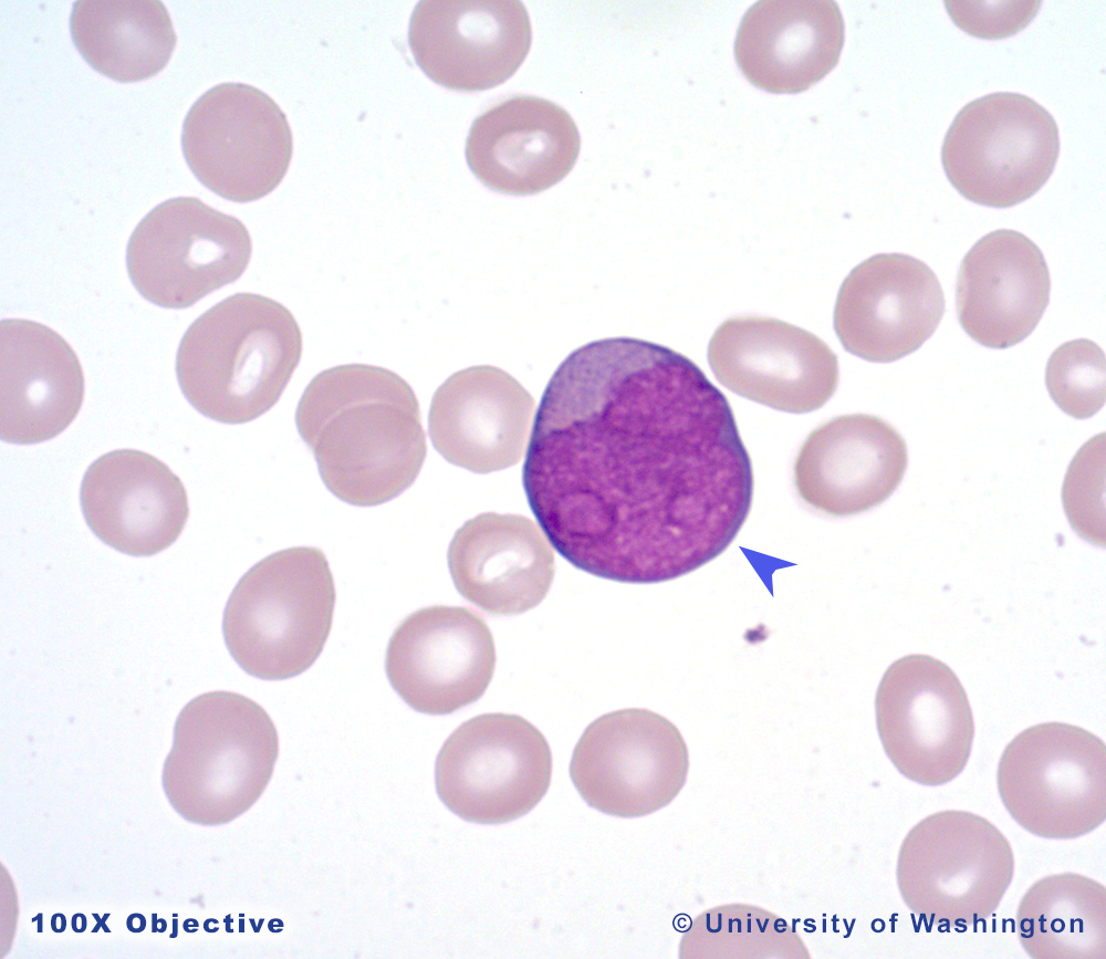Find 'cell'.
Masks as SVG:
<instances>
[{
  "instance_id": "ba28073f",
  "label": "cell",
  "mask_w": 1106,
  "mask_h": 959,
  "mask_svg": "<svg viewBox=\"0 0 1106 959\" xmlns=\"http://www.w3.org/2000/svg\"><path fill=\"white\" fill-rule=\"evenodd\" d=\"M1058 150L1057 125L1043 106L1023 94L998 92L960 110L945 136L941 161L964 198L1006 208L1042 188Z\"/></svg>"
},
{
  "instance_id": "7402d4cb",
  "label": "cell",
  "mask_w": 1106,
  "mask_h": 959,
  "mask_svg": "<svg viewBox=\"0 0 1106 959\" xmlns=\"http://www.w3.org/2000/svg\"><path fill=\"white\" fill-rule=\"evenodd\" d=\"M1050 291L1046 261L1031 239L1006 229L990 232L962 260L956 288L959 323L985 347H1011L1036 327Z\"/></svg>"
},
{
  "instance_id": "e0dca14e",
  "label": "cell",
  "mask_w": 1106,
  "mask_h": 959,
  "mask_svg": "<svg viewBox=\"0 0 1106 959\" xmlns=\"http://www.w3.org/2000/svg\"><path fill=\"white\" fill-rule=\"evenodd\" d=\"M946 310L933 271L904 253H878L856 265L836 299L834 329L851 354L889 363L918 350Z\"/></svg>"
},
{
  "instance_id": "d4e9b609",
  "label": "cell",
  "mask_w": 1106,
  "mask_h": 959,
  "mask_svg": "<svg viewBox=\"0 0 1106 959\" xmlns=\"http://www.w3.org/2000/svg\"><path fill=\"white\" fill-rule=\"evenodd\" d=\"M843 43L844 22L836 2L759 1L741 20L734 55L755 86L797 93L836 65Z\"/></svg>"
},
{
  "instance_id": "6da1fadb",
  "label": "cell",
  "mask_w": 1106,
  "mask_h": 959,
  "mask_svg": "<svg viewBox=\"0 0 1106 959\" xmlns=\"http://www.w3.org/2000/svg\"><path fill=\"white\" fill-rule=\"evenodd\" d=\"M522 482L560 555L630 584L671 581L718 557L754 488L726 395L687 356L634 337L593 341L559 365Z\"/></svg>"
},
{
  "instance_id": "83f0119b",
  "label": "cell",
  "mask_w": 1106,
  "mask_h": 959,
  "mask_svg": "<svg viewBox=\"0 0 1106 959\" xmlns=\"http://www.w3.org/2000/svg\"><path fill=\"white\" fill-rule=\"evenodd\" d=\"M680 958H810L799 932L774 913L750 904L709 908L691 922Z\"/></svg>"
},
{
  "instance_id": "ac0fdd59",
  "label": "cell",
  "mask_w": 1106,
  "mask_h": 959,
  "mask_svg": "<svg viewBox=\"0 0 1106 959\" xmlns=\"http://www.w3.org/2000/svg\"><path fill=\"white\" fill-rule=\"evenodd\" d=\"M907 460L905 439L889 423L867 414L838 416L804 440L794 462V483L813 509L852 517L891 496Z\"/></svg>"
},
{
  "instance_id": "44dd1931",
  "label": "cell",
  "mask_w": 1106,
  "mask_h": 959,
  "mask_svg": "<svg viewBox=\"0 0 1106 959\" xmlns=\"http://www.w3.org/2000/svg\"><path fill=\"white\" fill-rule=\"evenodd\" d=\"M580 142L564 108L542 97L515 95L474 119L466 159L487 187L525 196L562 180L575 165Z\"/></svg>"
},
{
  "instance_id": "4316f807",
  "label": "cell",
  "mask_w": 1106,
  "mask_h": 959,
  "mask_svg": "<svg viewBox=\"0 0 1106 959\" xmlns=\"http://www.w3.org/2000/svg\"><path fill=\"white\" fill-rule=\"evenodd\" d=\"M1016 932L1034 959H1104L1105 886L1072 872L1037 879L1018 906Z\"/></svg>"
},
{
  "instance_id": "f1b7e54d",
  "label": "cell",
  "mask_w": 1106,
  "mask_h": 959,
  "mask_svg": "<svg viewBox=\"0 0 1106 959\" xmlns=\"http://www.w3.org/2000/svg\"><path fill=\"white\" fill-rule=\"evenodd\" d=\"M1105 353L1093 341L1078 338L1051 355L1045 383L1051 398L1067 415L1084 419L1105 405Z\"/></svg>"
},
{
  "instance_id": "484cf974",
  "label": "cell",
  "mask_w": 1106,
  "mask_h": 959,
  "mask_svg": "<svg viewBox=\"0 0 1106 959\" xmlns=\"http://www.w3.org/2000/svg\"><path fill=\"white\" fill-rule=\"evenodd\" d=\"M72 40L97 72L122 83L159 73L177 38L160 1L80 0L70 17Z\"/></svg>"
},
{
  "instance_id": "f546056e",
  "label": "cell",
  "mask_w": 1106,
  "mask_h": 959,
  "mask_svg": "<svg viewBox=\"0 0 1106 959\" xmlns=\"http://www.w3.org/2000/svg\"><path fill=\"white\" fill-rule=\"evenodd\" d=\"M1062 501L1073 530L1105 546V432L1089 439L1070 463Z\"/></svg>"
},
{
  "instance_id": "3957f363",
  "label": "cell",
  "mask_w": 1106,
  "mask_h": 959,
  "mask_svg": "<svg viewBox=\"0 0 1106 959\" xmlns=\"http://www.w3.org/2000/svg\"><path fill=\"white\" fill-rule=\"evenodd\" d=\"M301 355V330L283 304L237 293L190 324L179 343L176 374L200 414L243 424L278 403Z\"/></svg>"
},
{
  "instance_id": "9c48e42d",
  "label": "cell",
  "mask_w": 1106,
  "mask_h": 959,
  "mask_svg": "<svg viewBox=\"0 0 1106 959\" xmlns=\"http://www.w3.org/2000/svg\"><path fill=\"white\" fill-rule=\"evenodd\" d=\"M552 752L543 733L513 713H483L462 722L442 744L436 790L459 817L502 824L525 815L545 795Z\"/></svg>"
},
{
  "instance_id": "d6a6232c",
  "label": "cell",
  "mask_w": 1106,
  "mask_h": 959,
  "mask_svg": "<svg viewBox=\"0 0 1106 959\" xmlns=\"http://www.w3.org/2000/svg\"><path fill=\"white\" fill-rule=\"evenodd\" d=\"M66 919L63 914H54L51 918V927L55 932H62L65 929Z\"/></svg>"
},
{
  "instance_id": "8992f818",
  "label": "cell",
  "mask_w": 1106,
  "mask_h": 959,
  "mask_svg": "<svg viewBox=\"0 0 1106 959\" xmlns=\"http://www.w3.org/2000/svg\"><path fill=\"white\" fill-rule=\"evenodd\" d=\"M1014 875L1010 842L990 821L963 810L935 812L901 842L897 885L928 928L967 927L999 907Z\"/></svg>"
},
{
  "instance_id": "30bf717a",
  "label": "cell",
  "mask_w": 1106,
  "mask_h": 959,
  "mask_svg": "<svg viewBox=\"0 0 1106 959\" xmlns=\"http://www.w3.org/2000/svg\"><path fill=\"white\" fill-rule=\"evenodd\" d=\"M252 244L246 226L195 197H176L152 209L133 231L127 272L138 293L167 309L194 305L237 281Z\"/></svg>"
},
{
  "instance_id": "4fadbf2b",
  "label": "cell",
  "mask_w": 1106,
  "mask_h": 959,
  "mask_svg": "<svg viewBox=\"0 0 1106 959\" xmlns=\"http://www.w3.org/2000/svg\"><path fill=\"white\" fill-rule=\"evenodd\" d=\"M883 748L907 779L942 785L964 769L974 721L957 675L928 655H908L885 671L875 697Z\"/></svg>"
},
{
  "instance_id": "8fae6325",
  "label": "cell",
  "mask_w": 1106,
  "mask_h": 959,
  "mask_svg": "<svg viewBox=\"0 0 1106 959\" xmlns=\"http://www.w3.org/2000/svg\"><path fill=\"white\" fill-rule=\"evenodd\" d=\"M181 148L202 185L228 200L248 202L282 181L293 139L285 114L269 95L249 84L222 83L190 107Z\"/></svg>"
},
{
  "instance_id": "cb8c5ba5",
  "label": "cell",
  "mask_w": 1106,
  "mask_h": 959,
  "mask_svg": "<svg viewBox=\"0 0 1106 959\" xmlns=\"http://www.w3.org/2000/svg\"><path fill=\"white\" fill-rule=\"evenodd\" d=\"M448 566L457 591L493 616L539 605L554 576L553 551L535 523L517 514H479L455 533Z\"/></svg>"
},
{
  "instance_id": "2e32d148",
  "label": "cell",
  "mask_w": 1106,
  "mask_h": 959,
  "mask_svg": "<svg viewBox=\"0 0 1106 959\" xmlns=\"http://www.w3.org/2000/svg\"><path fill=\"white\" fill-rule=\"evenodd\" d=\"M408 42L434 82L478 92L515 73L529 53L532 29L521 1L424 0L411 13Z\"/></svg>"
},
{
  "instance_id": "9a60e30c",
  "label": "cell",
  "mask_w": 1106,
  "mask_h": 959,
  "mask_svg": "<svg viewBox=\"0 0 1106 959\" xmlns=\"http://www.w3.org/2000/svg\"><path fill=\"white\" fill-rule=\"evenodd\" d=\"M708 362L726 388L794 414L821 408L833 396L839 376L837 357L824 341L759 315L721 323L709 342Z\"/></svg>"
},
{
  "instance_id": "4dcf8cb0",
  "label": "cell",
  "mask_w": 1106,
  "mask_h": 959,
  "mask_svg": "<svg viewBox=\"0 0 1106 959\" xmlns=\"http://www.w3.org/2000/svg\"><path fill=\"white\" fill-rule=\"evenodd\" d=\"M1041 1H946L952 21L981 39H1002L1024 29L1035 17Z\"/></svg>"
},
{
  "instance_id": "7a4b0ae2",
  "label": "cell",
  "mask_w": 1106,
  "mask_h": 959,
  "mask_svg": "<svg viewBox=\"0 0 1106 959\" xmlns=\"http://www.w3.org/2000/svg\"><path fill=\"white\" fill-rule=\"evenodd\" d=\"M295 425L325 487L352 505L398 497L427 455L411 386L380 366L345 364L319 373L299 400Z\"/></svg>"
},
{
  "instance_id": "1f68e13d",
  "label": "cell",
  "mask_w": 1106,
  "mask_h": 959,
  "mask_svg": "<svg viewBox=\"0 0 1106 959\" xmlns=\"http://www.w3.org/2000/svg\"><path fill=\"white\" fill-rule=\"evenodd\" d=\"M127 928L133 932H140L146 927V918L140 914H132L126 920Z\"/></svg>"
},
{
  "instance_id": "ffe728a7",
  "label": "cell",
  "mask_w": 1106,
  "mask_h": 959,
  "mask_svg": "<svg viewBox=\"0 0 1106 959\" xmlns=\"http://www.w3.org/2000/svg\"><path fill=\"white\" fill-rule=\"evenodd\" d=\"M533 409V397L510 374L495 366H471L436 389L428 432L448 462L489 473L521 460Z\"/></svg>"
},
{
  "instance_id": "836d02e7",
  "label": "cell",
  "mask_w": 1106,
  "mask_h": 959,
  "mask_svg": "<svg viewBox=\"0 0 1106 959\" xmlns=\"http://www.w3.org/2000/svg\"><path fill=\"white\" fill-rule=\"evenodd\" d=\"M72 928L76 932H82L86 928V918L82 914H76L72 917Z\"/></svg>"
},
{
  "instance_id": "277c9868",
  "label": "cell",
  "mask_w": 1106,
  "mask_h": 959,
  "mask_svg": "<svg viewBox=\"0 0 1106 959\" xmlns=\"http://www.w3.org/2000/svg\"><path fill=\"white\" fill-rule=\"evenodd\" d=\"M278 754L275 726L259 703L237 692H207L178 715L163 788L182 819L222 825L261 796Z\"/></svg>"
},
{
  "instance_id": "52a82bcc",
  "label": "cell",
  "mask_w": 1106,
  "mask_h": 959,
  "mask_svg": "<svg viewBox=\"0 0 1106 959\" xmlns=\"http://www.w3.org/2000/svg\"><path fill=\"white\" fill-rule=\"evenodd\" d=\"M997 785L1011 817L1040 837L1070 840L1106 820V747L1065 722L1026 728L1005 747Z\"/></svg>"
},
{
  "instance_id": "d6986e66",
  "label": "cell",
  "mask_w": 1106,
  "mask_h": 959,
  "mask_svg": "<svg viewBox=\"0 0 1106 959\" xmlns=\"http://www.w3.org/2000/svg\"><path fill=\"white\" fill-rule=\"evenodd\" d=\"M80 500L93 533L133 556L170 546L189 514L181 480L163 461L135 449L97 458L84 473Z\"/></svg>"
},
{
  "instance_id": "7c38bea8",
  "label": "cell",
  "mask_w": 1106,
  "mask_h": 959,
  "mask_svg": "<svg viewBox=\"0 0 1106 959\" xmlns=\"http://www.w3.org/2000/svg\"><path fill=\"white\" fill-rule=\"evenodd\" d=\"M688 769L678 728L659 713L633 708L588 725L574 748L570 775L589 806L639 817L668 805L684 788Z\"/></svg>"
},
{
  "instance_id": "5bb4252c",
  "label": "cell",
  "mask_w": 1106,
  "mask_h": 959,
  "mask_svg": "<svg viewBox=\"0 0 1106 959\" xmlns=\"http://www.w3.org/2000/svg\"><path fill=\"white\" fill-rule=\"evenodd\" d=\"M495 667L486 621L462 606L432 605L406 616L394 629L385 671L414 710L448 715L477 701Z\"/></svg>"
},
{
  "instance_id": "603a6c76",
  "label": "cell",
  "mask_w": 1106,
  "mask_h": 959,
  "mask_svg": "<svg viewBox=\"0 0 1106 959\" xmlns=\"http://www.w3.org/2000/svg\"><path fill=\"white\" fill-rule=\"evenodd\" d=\"M84 398L81 363L66 341L46 325L21 319L0 322V436L15 445L61 434Z\"/></svg>"
},
{
  "instance_id": "5b68a950",
  "label": "cell",
  "mask_w": 1106,
  "mask_h": 959,
  "mask_svg": "<svg viewBox=\"0 0 1106 959\" xmlns=\"http://www.w3.org/2000/svg\"><path fill=\"white\" fill-rule=\"evenodd\" d=\"M336 592L324 553L293 546L255 563L226 604L222 630L236 663L263 680L309 669L332 627Z\"/></svg>"
}]
</instances>
